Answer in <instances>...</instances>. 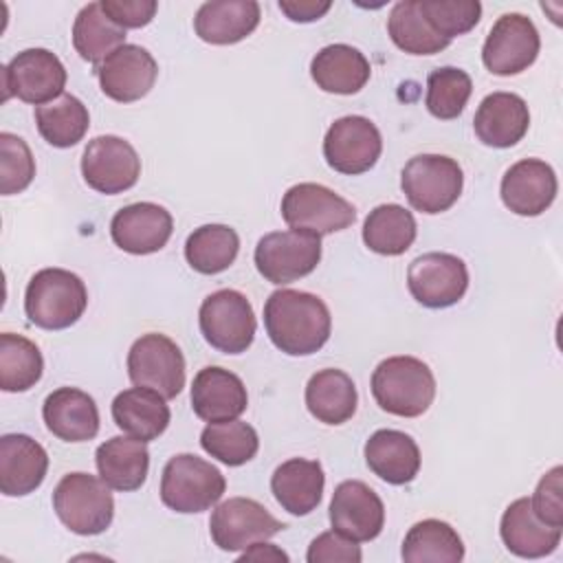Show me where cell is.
Segmentation results:
<instances>
[{
    "label": "cell",
    "instance_id": "cell-46",
    "mask_svg": "<svg viewBox=\"0 0 563 563\" xmlns=\"http://www.w3.org/2000/svg\"><path fill=\"white\" fill-rule=\"evenodd\" d=\"M101 7L121 29H141L150 24L158 11L156 0H101Z\"/></svg>",
    "mask_w": 563,
    "mask_h": 563
},
{
    "label": "cell",
    "instance_id": "cell-44",
    "mask_svg": "<svg viewBox=\"0 0 563 563\" xmlns=\"http://www.w3.org/2000/svg\"><path fill=\"white\" fill-rule=\"evenodd\" d=\"M534 515L554 528H563V466H552L530 497Z\"/></svg>",
    "mask_w": 563,
    "mask_h": 563
},
{
    "label": "cell",
    "instance_id": "cell-4",
    "mask_svg": "<svg viewBox=\"0 0 563 563\" xmlns=\"http://www.w3.org/2000/svg\"><path fill=\"white\" fill-rule=\"evenodd\" d=\"M224 490L227 482L220 468L194 453L169 457L161 475V501L180 515L209 510Z\"/></svg>",
    "mask_w": 563,
    "mask_h": 563
},
{
    "label": "cell",
    "instance_id": "cell-22",
    "mask_svg": "<svg viewBox=\"0 0 563 563\" xmlns=\"http://www.w3.org/2000/svg\"><path fill=\"white\" fill-rule=\"evenodd\" d=\"M48 471L46 449L24 433L0 438V493L24 497L37 490Z\"/></svg>",
    "mask_w": 563,
    "mask_h": 563
},
{
    "label": "cell",
    "instance_id": "cell-32",
    "mask_svg": "<svg viewBox=\"0 0 563 563\" xmlns=\"http://www.w3.org/2000/svg\"><path fill=\"white\" fill-rule=\"evenodd\" d=\"M358 394L343 369H319L306 385V407L323 424H343L356 413Z\"/></svg>",
    "mask_w": 563,
    "mask_h": 563
},
{
    "label": "cell",
    "instance_id": "cell-14",
    "mask_svg": "<svg viewBox=\"0 0 563 563\" xmlns=\"http://www.w3.org/2000/svg\"><path fill=\"white\" fill-rule=\"evenodd\" d=\"M81 176L86 185L99 194H123L136 185L141 176V158L121 136H95L81 154Z\"/></svg>",
    "mask_w": 563,
    "mask_h": 563
},
{
    "label": "cell",
    "instance_id": "cell-30",
    "mask_svg": "<svg viewBox=\"0 0 563 563\" xmlns=\"http://www.w3.org/2000/svg\"><path fill=\"white\" fill-rule=\"evenodd\" d=\"M95 464L99 477L121 493L141 488L150 471V451L143 440L130 435H114L97 446Z\"/></svg>",
    "mask_w": 563,
    "mask_h": 563
},
{
    "label": "cell",
    "instance_id": "cell-19",
    "mask_svg": "<svg viewBox=\"0 0 563 563\" xmlns=\"http://www.w3.org/2000/svg\"><path fill=\"white\" fill-rule=\"evenodd\" d=\"M174 231L172 213L156 202H132L119 209L110 220L112 242L132 255L161 251Z\"/></svg>",
    "mask_w": 563,
    "mask_h": 563
},
{
    "label": "cell",
    "instance_id": "cell-3",
    "mask_svg": "<svg viewBox=\"0 0 563 563\" xmlns=\"http://www.w3.org/2000/svg\"><path fill=\"white\" fill-rule=\"evenodd\" d=\"M86 306V284L66 268H42L26 284L24 312L42 330L70 328L79 321Z\"/></svg>",
    "mask_w": 563,
    "mask_h": 563
},
{
    "label": "cell",
    "instance_id": "cell-2",
    "mask_svg": "<svg viewBox=\"0 0 563 563\" xmlns=\"http://www.w3.org/2000/svg\"><path fill=\"white\" fill-rule=\"evenodd\" d=\"M372 396L391 416L418 418L435 398V378L416 356H389L372 374Z\"/></svg>",
    "mask_w": 563,
    "mask_h": 563
},
{
    "label": "cell",
    "instance_id": "cell-16",
    "mask_svg": "<svg viewBox=\"0 0 563 563\" xmlns=\"http://www.w3.org/2000/svg\"><path fill=\"white\" fill-rule=\"evenodd\" d=\"M407 286L411 297L424 308H449L464 297L468 268L453 253H424L409 264Z\"/></svg>",
    "mask_w": 563,
    "mask_h": 563
},
{
    "label": "cell",
    "instance_id": "cell-31",
    "mask_svg": "<svg viewBox=\"0 0 563 563\" xmlns=\"http://www.w3.org/2000/svg\"><path fill=\"white\" fill-rule=\"evenodd\" d=\"M367 57L350 44L323 46L310 62V77L323 92L354 95L369 81Z\"/></svg>",
    "mask_w": 563,
    "mask_h": 563
},
{
    "label": "cell",
    "instance_id": "cell-20",
    "mask_svg": "<svg viewBox=\"0 0 563 563\" xmlns=\"http://www.w3.org/2000/svg\"><path fill=\"white\" fill-rule=\"evenodd\" d=\"M559 183L554 169L541 158H521L501 178V202L517 216H541L556 198Z\"/></svg>",
    "mask_w": 563,
    "mask_h": 563
},
{
    "label": "cell",
    "instance_id": "cell-21",
    "mask_svg": "<svg viewBox=\"0 0 563 563\" xmlns=\"http://www.w3.org/2000/svg\"><path fill=\"white\" fill-rule=\"evenodd\" d=\"M249 407L242 378L224 367H202L191 383V409L205 422H227L240 418Z\"/></svg>",
    "mask_w": 563,
    "mask_h": 563
},
{
    "label": "cell",
    "instance_id": "cell-7",
    "mask_svg": "<svg viewBox=\"0 0 563 563\" xmlns=\"http://www.w3.org/2000/svg\"><path fill=\"white\" fill-rule=\"evenodd\" d=\"M198 323L205 341L224 354L246 352L257 330L251 301L233 288L211 292L200 303Z\"/></svg>",
    "mask_w": 563,
    "mask_h": 563
},
{
    "label": "cell",
    "instance_id": "cell-41",
    "mask_svg": "<svg viewBox=\"0 0 563 563\" xmlns=\"http://www.w3.org/2000/svg\"><path fill=\"white\" fill-rule=\"evenodd\" d=\"M473 92V81L466 70L455 66H442L427 77V110L442 121L457 119Z\"/></svg>",
    "mask_w": 563,
    "mask_h": 563
},
{
    "label": "cell",
    "instance_id": "cell-10",
    "mask_svg": "<svg viewBox=\"0 0 563 563\" xmlns=\"http://www.w3.org/2000/svg\"><path fill=\"white\" fill-rule=\"evenodd\" d=\"M282 218L290 229L328 235L354 224L356 209L325 185L299 183L284 194Z\"/></svg>",
    "mask_w": 563,
    "mask_h": 563
},
{
    "label": "cell",
    "instance_id": "cell-1",
    "mask_svg": "<svg viewBox=\"0 0 563 563\" xmlns=\"http://www.w3.org/2000/svg\"><path fill=\"white\" fill-rule=\"evenodd\" d=\"M264 328L273 345L284 354L308 356L328 343L332 317L321 297L279 288L264 303Z\"/></svg>",
    "mask_w": 563,
    "mask_h": 563
},
{
    "label": "cell",
    "instance_id": "cell-5",
    "mask_svg": "<svg viewBox=\"0 0 563 563\" xmlns=\"http://www.w3.org/2000/svg\"><path fill=\"white\" fill-rule=\"evenodd\" d=\"M53 510L75 534L92 537L110 528L114 499L110 486L90 473H68L53 490Z\"/></svg>",
    "mask_w": 563,
    "mask_h": 563
},
{
    "label": "cell",
    "instance_id": "cell-36",
    "mask_svg": "<svg viewBox=\"0 0 563 563\" xmlns=\"http://www.w3.org/2000/svg\"><path fill=\"white\" fill-rule=\"evenodd\" d=\"M240 251L235 229L227 224H202L194 229L185 242V260L200 275H218L227 271Z\"/></svg>",
    "mask_w": 563,
    "mask_h": 563
},
{
    "label": "cell",
    "instance_id": "cell-6",
    "mask_svg": "<svg viewBox=\"0 0 563 563\" xmlns=\"http://www.w3.org/2000/svg\"><path fill=\"white\" fill-rule=\"evenodd\" d=\"M400 187L416 211L433 216L457 202L464 187V172L451 156L418 154L402 167Z\"/></svg>",
    "mask_w": 563,
    "mask_h": 563
},
{
    "label": "cell",
    "instance_id": "cell-26",
    "mask_svg": "<svg viewBox=\"0 0 563 563\" xmlns=\"http://www.w3.org/2000/svg\"><path fill=\"white\" fill-rule=\"evenodd\" d=\"M260 15L255 0H209L196 11L194 31L207 44H238L257 29Z\"/></svg>",
    "mask_w": 563,
    "mask_h": 563
},
{
    "label": "cell",
    "instance_id": "cell-29",
    "mask_svg": "<svg viewBox=\"0 0 563 563\" xmlns=\"http://www.w3.org/2000/svg\"><path fill=\"white\" fill-rule=\"evenodd\" d=\"M323 486L325 475L317 460L290 457L282 462L271 477V490L277 504L295 517H306L319 506Z\"/></svg>",
    "mask_w": 563,
    "mask_h": 563
},
{
    "label": "cell",
    "instance_id": "cell-25",
    "mask_svg": "<svg viewBox=\"0 0 563 563\" xmlns=\"http://www.w3.org/2000/svg\"><path fill=\"white\" fill-rule=\"evenodd\" d=\"M499 534L508 552L521 559H541L552 554L563 537V528L543 523L532 506L530 497L515 499L501 515Z\"/></svg>",
    "mask_w": 563,
    "mask_h": 563
},
{
    "label": "cell",
    "instance_id": "cell-39",
    "mask_svg": "<svg viewBox=\"0 0 563 563\" xmlns=\"http://www.w3.org/2000/svg\"><path fill=\"white\" fill-rule=\"evenodd\" d=\"M44 358L40 347L22 334H0V387L4 391H26L42 378Z\"/></svg>",
    "mask_w": 563,
    "mask_h": 563
},
{
    "label": "cell",
    "instance_id": "cell-8",
    "mask_svg": "<svg viewBox=\"0 0 563 563\" xmlns=\"http://www.w3.org/2000/svg\"><path fill=\"white\" fill-rule=\"evenodd\" d=\"M257 273L277 286L310 275L321 262V235L303 229L266 233L255 246Z\"/></svg>",
    "mask_w": 563,
    "mask_h": 563
},
{
    "label": "cell",
    "instance_id": "cell-47",
    "mask_svg": "<svg viewBox=\"0 0 563 563\" xmlns=\"http://www.w3.org/2000/svg\"><path fill=\"white\" fill-rule=\"evenodd\" d=\"M330 0H279V11L292 22H314L330 11Z\"/></svg>",
    "mask_w": 563,
    "mask_h": 563
},
{
    "label": "cell",
    "instance_id": "cell-18",
    "mask_svg": "<svg viewBox=\"0 0 563 563\" xmlns=\"http://www.w3.org/2000/svg\"><path fill=\"white\" fill-rule=\"evenodd\" d=\"M101 92L119 103L143 99L156 84L158 64L139 44H123L95 66Z\"/></svg>",
    "mask_w": 563,
    "mask_h": 563
},
{
    "label": "cell",
    "instance_id": "cell-9",
    "mask_svg": "<svg viewBox=\"0 0 563 563\" xmlns=\"http://www.w3.org/2000/svg\"><path fill=\"white\" fill-rule=\"evenodd\" d=\"M66 68L48 48L20 51L2 66V101L18 97L24 103L44 106L64 95Z\"/></svg>",
    "mask_w": 563,
    "mask_h": 563
},
{
    "label": "cell",
    "instance_id": "cell-13",
    "mask_svg": "<svg viewBox=\"0 0 563 563\" xmlns=\"http://www.w3.org/2000/svg\"><path fill=\"white\" fill-rule=\"evenodd\" d=\"M539 48L541 37L534 22L523 13H504L486 35L482 62L493 75L510 77L528 70Z\"/></svg>",
    "mask_w": 563,
    "mask_h": 563
},
{
    "label": "cell",
    "instance_id": "cell-37",
    "mask_svg": "<svg viewBox=\"0 0 563 563\" xmlns=\"http://www.w3.org/2000/svg\"><path fill=\"white\" fill-rule=\"evenodd\" d=\"M35 125L48 145L64 150L77 145L86 136L90 114L75 95L64 92L55 101L35 108Z\"/></svg>",
    "mask_w": 563,
    "mask_h": 563
},
{
    "label": "cell",
    "instance_id": "cell-42",
    "mask_svg": "<svg viewBox=\"0 0 563 563\" xmlns=\"http://www.w3.org/2000/svg\"><path fill=\"white\" fill-rule=\"evenodd\" d=\"M418 7L431 29L446 40L468 33L482 18L477 0H418Z\"/></svg>",
    "mask_w": 563,
    "mask_h": 563
},
{
    "label": "cell",
    "instance_id": "cell-35",
    "mask_svg": "<svg viewBox=\"0 0 563 563\" xmlns=\"http://www.w3.org/2000/svg\"><path fill=\"white\" fill-rule=\"evenodd\" d=\"M125 44V29L114 24L101 2H88L73 22V46L81 59L99 66Z\"/></svg>",
    "mask_w": 563,
    "mask_h": 563
},
{
    "label": "cell",
    "instance_id": "cell-43",
    "mask_svg": "<svg viewBox=\"0 0 563 563\" xmlns=\"http://www.w3.org/2000/svg\"><path fill=\"white\" fill-rule=\"evenodd\" d=\"M35 176V158L24 139L0 132V194L13 196L24 191Z\"/></svg>",
    "mask_w": 563,
    "mask_h": 563
},
{
    "label": "cell",
    "instance_id": "cell-38",
    "mask_svg": "<svg viewBox=\"0 0 563 563\" xmlns=\"http://www.w3.org/2000/svg\"><path fill=\"white\" fill-rule=\"evenodd\" d=\"M387 33L391 42L409 55H435L451 44V40L431 29L418 7V0H400L391 7Z\"/></svg>",
    "mask_w": 563,
    "mask_h": 563
},
{
    "label": "cell",
    "instance_id": "cell-15",
    "mask_svg": "<svg viewBox=\"0 0 563 563\" xmlns=\"http://www.w3.org/2000/svg\"><path fill=\"white\" fill-rule=\"evenodd\" d=\"M383 152V136L378 128L361 114H347L336 119L323 139L325 163L347 176L369 172Z\"/></svg>",
    "mask_w": 563,
    "mask_h": 563
},
{
    "label": "cell",
    "instance_id": "cell-48",
    "mask_svg": "<svg viewBox=\"0 0 563 563\" xmlns=\"http://www.w3.org/2000/svg\"><path fill=\"white\" fill-rule=\"evenodd\" d=\"M240 561H284L288 563L290 556L279 550L277 545L273 543H264V541H257L253 545H249L242 554H240Z\"/></svg>",
    "mask_w": 563,
    "mask_h": 563
},
{
    "label": "cell",
    "instance_id": "cell-33",
    "mask_svg": "<svg viewBox=\"0 0 563 563\" xmlns=\"http://www.w3.org/2000/svg\"><path fill=\"white\" fill-rule=\"evenodd\" d=\"M418 224L409 209L396 202L374 207L363 222V242L369 251L387 257L402 255L416 240Z\"/></svg>",
    "mask_w": 563,
    "mask_h": 563
},
{
    "label": "cell",
    "instance_id": "cell-27",
    "mask_svg": "<svg viewBox=\"0 0 563 563\" xmlns=\"http://www.w3.org/2000/svg\"><path fill=\"white\" fill-rule=\"evenodd\" d=\"M363 453L369 471L394 486L413 482L420 471V449L416 440L398 429L374 431Z\"/></svg>",
    "mask_w": 563,
    "mask_h": 563
},
{
    "label": "cell",
    "instance_id": "cell-24",
    "mask_svg": "<svg viewBox=\"0 0 563 563\" xmlns=\"http://www.w3.org/2000/svg\"><path fill=\"white\" fill-rule=\"evenodd\" d=\"M46 429L64 442H88L99 433V409L90 394L77 387L51 391L42 405Z\"/></svg>",
    "mask_w": 563,
    "mask_h": 563
},
{
    "label": "cell",
    "instance_id": "cell-34",
    "mask_svg": "<svg viewBox=\"0 0 563 563\" xmlns=\"http://www.w3.org/2000/svg\"><path fill=\"white\" fill-rule=\"evenodd\" d=\"M400 556L407 563H460L464 543L451 523L422 519L405 534Z\"/></svg>",
    "mask_w": 563,
    "mask_h": 563
},
{
    "label": "cell",
    "instance_id": "cell-23",
    "mask_svg": "<svg viewBox=\"0 0 563 563\" xmlns=\"http://www.w3.org/2000/svg\"><path fill=\"white\" fill-rule=\"evenodd\" d=\"M473 128L477 139L488 147H512L530 128L528 103L515 92H490L477 106Z\"/></svg>",
    "mask_w": 563,
    "mask_h": 563
},
{
    "label": "cell",
    "instance_id": "cell-28",
    "mask_svg": "<svg viewBox=\"0 0 563 563\" xmlns=\"http://www.w3.org/2000/svg\"><path fill=\"white\" fill-rule=\"evenodd\" d=\"M112 420L125 435L152 442L169 427L172 411L158 391L136 385L114 396Z\"/></svg>",
    "mask_w": 563,
    "mask_h": 563
},
{
    "label": "cell",
    "instance_id": "cell-40",
    "mask_svg": "<svg viewBox=\"0 0 563 563\" xmlns=\"http://www.w3.org/2000/svg\"><path fill=\"white\" fill-rule=\"evenodd\" d=\"M200 446L227 466H242L251 462L260 449L257 431L242 420L209 422L200 433Z\"/></svg>",
    "mask_w": 563,
    "mask_h": 563
},
{
    "label": "cell",
    "instance_id": "cell-17",
    "mask_svg": "<svg viewBox=\"0 0 563 563\" xmlns=\"http://www.w3.org/2000/svg\"><path fill=\"white\" fill-rule=\"evenodd\" d=\"M330 523L332 530L356 543L372 541L385 526L383 499L365 482L345 479L332 493Z\"/></svg>",
    "mask_w": 563,
    "mask_h": 563
},
{
    "label": "cell",
    "instance_id": "cell-11",
    "mask_svg": "<svg viewBox=\"0 0 563 563\" xmlns=\"http://www.w3.org/2000/svg\"><path fill=\"white\" fill-rule=\"evenodd\" d=\"M128 376L134 385L154 389L165 400L176 398L185 387V356L169 336L147 332L128 352Z\"/></svg>",
    "mask_w": 563,
    "mask_h": 563
},
{
    "label": "cell",
    "instance_id": "cell-45",
    "mask_svg": "<svg viewBox=\"0 0 563 563\" xmlns=\"http://www.w3.org/2000/svg\"><path fill=\"white\" fill-rule=\"evenodd\" d=\"M361 559L363 552L356 541L339 534L336 530L321 532L317 539H312L306 552L308 563H361Z\"/></svg>",
    "mask_w": 563,
    "mask_h": 563
},
{
    "label": "cell",
    "instance_id": "cell-12",
    "mask_svg": "<svg viewBox=\"0 0 563 563\" xmlns=\"http://www.w3.org/2000/svg\"><path fill=\"white\" fill-rule=\"evenodd\" d=\"M286 528L260 501L251 497H229L220 501L209 519L213 543L224 552L246 550L257 541H266Z\"/></svg>",
    "mask_w": 563,
    "mask_h": 563
}]
</instances>
